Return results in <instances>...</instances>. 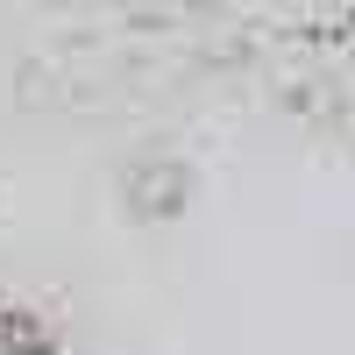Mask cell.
<instances>
[{
    "label": "cell",
    "instance_id": "7a4b0ae2",
    "mask_svg": "<svg viewBox=\"0 0 355 355\" xmlns=\"http://www.w3.org/2000/svg\"><path fill=\"white\" fill-rule=\"evenodd\" d=\"M0 355H50V334L21 313H0Z\"/></svg>",
    "mask_w": 355,
    "mask_h": 355
},
{
    "label": "cell",
    "instance_id": "6da1fadb",
    "mask_svg": "<svg viewBox=\"0 0 355 355\" xmlns=\"http://www.w3.org/2000/svg\"><path fill=\"white\" fill-rule=\"evenodd\" d=\"M128 199L142 206V214H171V206H178V171L171 164H142L128 178Z\"/></svg>",
    "mask_w": 355,
    "mask_h": 355
}]
</instances>
